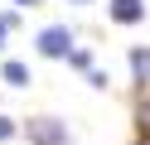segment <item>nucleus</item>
Listing matches in <instances>:
<instances>
[{"mask_svg":"<svg viewBox=\"0 0 150 145\" xmlns=\"http://www.w3.org/2000/svg\"><path fill=\"white\" fill-rule=\"evenodd\" d=\"M29 140L34 145H68V131L53 116H39V121H29Z\"/></svg>","mask_w":150,"mask_h":145,"instance_id":"nucleus-1","label":"nucleus"},{"mask_svg":"<svg viewBox=\"0 0 150 145\" xmlns=\"http://www.w3.org/2000/svg\"><path fill=\"white\" fill-rule=\"evenodd\" d=\"M73 34H68V29H63V24H53V29H44V34H39V53H49V58H63V53H73Z\"/></svg>","mask_w":150,"mask_h":145,"instance_id":"nucleus-2","label":"nucleus"},{"mask_svg":"<svg viewBox=\"0 0 150 145\" xmlns=\"http://www.w3.org/2000/svg\"><path fill=\"white\" fill-rule=\"evenodd\" d=\"M111 19L116 24H136V19H145V5L140 0H111Z\"/></svg>","mask_w":150,"mask_h":145,"instance_id":"nucleus-3","label":"nucleus"},{"mask_svg":"<svg viewBox=\"0 0 150 145\" xmlns=\"http://www.w3.org/2000/svg\"><path fill=\"white\" fill-rule=\"evenodd\" d=\"M131 73H136L140 82L150 77V48H136V53H131Z\"/></svg>","mask_w":150,"mask_h":145,"instance_id":"nucleus-4","label":"nucleus"},{"mask_svg":"<svg viewBox=\"0 0 150 145\" xmlns=\"http://www.w3.org/2000/svg\"><path fill=\"white\" fill-rule=\"evenodd\" d=\"M5 82H10V87H24V82H29V68H24V63H5Z\"/></svg>","mask_w":150,"mask_h":145,"instance_id":"nucleus-5","label":"nucleus"},{"mask_svg":"<svg viewBox=\"0 0 150 145\" xmlns=\"http://www.w3.org/2000/svg\"><path fill=\"white\" fill-rule=\"evenodd\" d=\"M15 135V121H5V116H0V140H10Z\"/></svg>","mask_w":150,"mask_h":145,"instance_id":"nucleus-6","label":"nucleus"},{"mask_svg":"<svg viewBox=\"0 0 150 145\" xmlns=\"http://www.w3.org/2000/svg\"><path fill=\"white\" fill-rule=\"evenodd\" d=\"M140 131L150 135V106H140Z\"/></svg>","mask_w":150,"mask_h":145,"instance_id":"nucleus-7","label":"nucleus"},{"mask_svg":"<svg viewBox=\"0 0 150 145\" xmlns=\"http://www.w3.org/2000/svg\"><path fill=\"white\" fill-rule=\"evenodd\" d=\"M5 29H10V24H5V19H0V48H5Z\"/></svg>","mask_w":150,"mask_h":145,"instance_id":"nucleus-8","label":"nucleus"},{"mask_svg":"<svg viewBox=\"0 0 150 145\" xmlns=\"http://www.w3.org/2000/svg\"><path fill=\"white\" fill-rule=\"evenodd\" d=\"M15 5H34V0H15Z\"/></svg>","mask_w":150,"mask_h":145,"instance_id":"nucleus-9","label":"nucleus"},{"mask_svg":"<svg viewBox=\"0 0 150 145\" xmlns=\"http://www.w3.org/2000/svg\"><path fill=\"white\" fill-rule=\"evenodd\" d=\"M140 145H150V135H140Z\"/></svg>","mask_w":150,"mask_h":145,"instance_id":"nucleus-10","label":"nucleus"},{"mask_svg":"<svg viewBox=\"0 0 150 145\" xmlns=\"http://www.w3.org/2000/svg\"><path fill=\"white\" fill-rule=\"evenodd\" d=\"M73 5H82V0H73Z\"/></svg>","mask_w":150,"mask_h":145,"instance_id":"nucleus-11","label":"nucleus"}]
</instances>
